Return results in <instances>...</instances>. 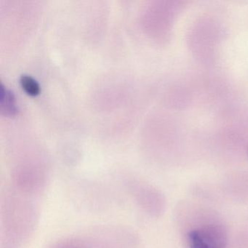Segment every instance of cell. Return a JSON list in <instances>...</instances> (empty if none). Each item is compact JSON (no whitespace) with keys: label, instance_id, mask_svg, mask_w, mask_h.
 <instances>
[{"label":"cell","instance_id":"obj_1","mask_svg":"<svg viewBox=\"0 0 248 248\" xmlns=\"http://www.w3.org/2000/svg\"><path fill=\"white\" fill-rule=\"evenodd\" d=\"M189 248H225L227 236L217 225H207L191 231L188 234Z\"/></svg>","mask_w":248,"mask_h":248},{"label":"cell","instance_id":"obj_2","mask_svg":"<svg viewBox=\"0 0 248 248\" xmlns=\"http://www.w3.org/2000/svg\"><path fill=\"white\" fill-rule=\"evenodd\" d=\"M21 83L27 93L31 95H37L40 93V87L38 82L28 75H23L21 78Z\"/></svg>","mask_w":248,"mask_h":248},{"label":"cell","instance_id":"obj_3","mask_svg":"<svg viewBox=\"0 0 248 248\" xmlns=\"http://www.w3.org/2000/svg\"><path fill=\"white\" fill-rule=\"evenodd\" d=\"M2 97H1V101H5V104H2V106H5L6 108L5 110L7 111H11V113L13 111H15V107H14V98H13V95H11V93L5 91L3 88H2Z\"/></svg>","mask_w":248,"mask_h":248}]
</instances>
